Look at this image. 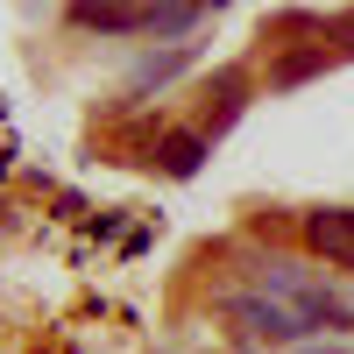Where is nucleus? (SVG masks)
<instances>
[{
  "mask_svg": "<svg viewBox=\"0 0 354 354\" xmlns=\"http://www.w3.org/2000/svg\"><path fill=\"white\" fill-rule=\"evenodd\" d=\"M241 93H248V71H220V78H213V93H205V100H213V128H205V135L234 128V113H241Z\"/></svg>",
  "mask_w": 354,
  "mask_h": 354,
  "instance_id": "39448f33",
  "label": "nucleus"
},
{
  "mask_svg": "<svg viewBox=\"0 0 354 354\" xmlns=\"http://www.w3.org/2000/svg\"><path fill=\"white\" fill-rule=\"evenodd\" d=\"M71 21L100 28V36H135V28H149V8H128V0H78Z\"/></svg>",
  "mask_w": 354,
  "mask_h": 354,
  "instance_id": "f03ea898",
  "label": "nucleus"
},
{
  "mask_svg": "<svg viewBox=\"0 0 354 354\" xmlns=\"http://www.w3.org/2000/svg\"><path fill=\"white\" fill-rule=\"evenodd\" d=\"M198 8L205 0H156L149 8V36H185V28L198 21Z\"/></svg>",
  "mask_w": 354,
  "mask_h": 354,
  "instance_id": "423d86ee",
  "label": "nucleus"
},
{
  "mask_svg": "<svg viewBox=\"0 0 354 354\" xmlns=\"http://www.w3.org/2000/svg\"><path fill=\"white\" fill-rule=\"evenodd\" d=\"M227 319H241L248 333H270V340H298V333H305V319L283 312V305H270V298H234Z\"/></svg>",
  "mask_w": 354,
  "mask_h": 354,
  "instance_id": "7ed1b4c3",
  "label": "nucleus"
},
{
  "mask_svg": "<svg viewBox=\"0 0 354 354\" xmlns=\"http://www.w3.org/2000/svg\"><path fill=\"white\" fill-rule=\"evenodd\" d=\"M156 163H163L170 177H198V163H205V135H198V128H170V135L156 142Z\"/></svg>",
  "mask_w": 354,
  "mask_h": 354,
  "instance_id": "20e7f679",
  "label": "nucleus"
},
{
  "mask_svg": "<svg viewBox=\"0 0 354 354\" xmlns=\"http://www.w3.org/2000/svg\"><path fill=\"white\" fill-rule=\"evenodd\" d=\"M333 43H340V50H354V15H340V21H333Z\"/></svg>",
  "mask_w": 354,
  "mask_h": 354,
  "instance_id": "6e6552de",
  "label": "nucleus"
},
{
  "mask_svg": "<svg viewBox=\"0 0 354 354\" xmlns=\"http://www.w3.org/2000/svg\"><path fill=\"white\" fill-rule=\"evenodd\" d=\"M205 8H227V0H205Z\"/></svg>",
  "mask_w": 354,
  "mask_h": 354,
  "instance_id": "1a4fd4ad",
  "label": "nucleus"
},
{
  "mask_svg": "<svg viewBox=\"0 0 354 354\" xmlns=\"http://www.w3.org/2000/svg\"><path fill=\"white\" fill-rule=\"evenodd\" d=\"M319 64H326V43L305 50V57H283V64H277V85H298V78H312Z\"/></svg>",
  "mask_w": 354,
  "mask_h": 354,
  "instance_id": "0eeeda50",
  "label": "nucleus"
},
{
  "mask_svg": "<svg viewBox=\"0 0 354 354\" xmlns=\"http://www.w3.org/2000/svg\"><path fill=\"white\" fill-rule=\"evenodd\" d=\"M305 248L354 277V205H319V213H305Z\"/></svg>",
  "mask_w": 354,
  "mask_h": 354,
  "instance_id": "f257e3e1",
  "label": "nucleus"
}]
</instances>
